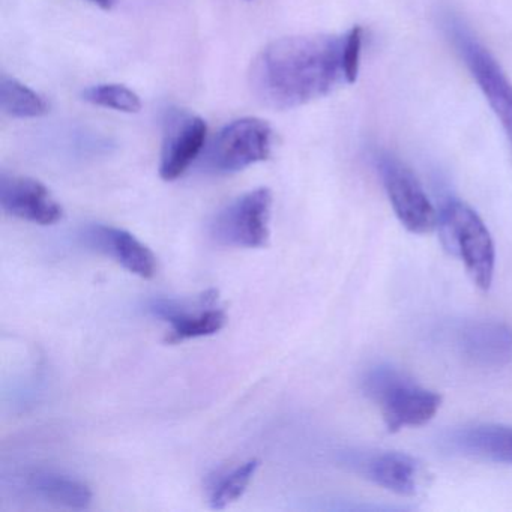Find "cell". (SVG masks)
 <instances>
[{
    "label": "cell",
    "mask_w": 512,
    "mask_h": 512,
    "mask_svg": "<svg viewBox=\"0 0 512 512\" xmlns=\"http://www.w3.org/2000/svg\"><path fill=\"white\" fill-rule=\"evenodd\" d=\"M442 28L449 43L463 61L488 106L502 125L503 133L512 146V83L490 50L476 37L461 17L454 13L442 16Z\"/></svg>",
    "instance_id": "obj_3"
},
{
    "label": "cell",
    "mask_w": 512,
    "mask_h": 512,
    "mask_svg": "<svg viewBox=\"0 0 512 512\" xmlns=\"http://www.w3.org/2000/svg\"><path fill=\"white\" fill-rule=\"evenodd\" d=\"M271 208L272 193L269 188H257L245 193L218 212L211 226L212 238L224 247H266Z\"/></svg>",
    "instance_id": "obj_7"
},
{
    "label": "cell",
    "mask_w": 512,
    "mask_h": 512,
    "mask_svg": "<svg viewBox=\"0 0 512 512\" xmlns=\"http://www.w3.org/2000/svg\"><path fill=\"white\" fill-rule=\"evenodd\" d=\"M445 445L466 457L512 466V427L506 425L482 424L460 428L445 437Z\"/></svg>",
    "instance_id": "obj_14"
},
{
    "label": "cell",
    "mask_w": 512,
    "mask_h": 512,
    "mask_svg": "<svg viewBox=\"0 0 512 512\" xmlns=\"http://www.w3.org/2000/svg\"><path fill=\"white\" fill-rule=\"evenodd\" d=\"M92 4L100 7L101 10L110 11L113 7H115L116 0H89Z\"/></svg>",
    "instance_id": "obj_19"
},
{
    "label": "cell",
    "mask_w": 512,
    "mask_h": 512,
    "mask_svg": "<svg viewBox=\"0 0 512 512\" xmlns=\"http://www.w3.org/2000/svg\"><path fill=\"white\" fill-rule=\"evenodd\" d=\"M0 206L11 217L40 226H52L64 217V209L56 202L46 185L28 176H0Z\"/></svg>",
    "instance_id": "obj_10"
},
{
    "label": "cell",
    "mask_w": 512,
    "mask_h": 512,
    "mask_svg": "<svg viewBox=\"0 0 512 512\" xmlns=\"http://www.w3.org/2000/svg\"><path fill=\"white\" fill-rule=\"evenodd\" d=\"M437 229L446 250L463 263L473 284L487 292L493 284L496 248L475 209L458 199L446 200L439 211Z\"/></svg>",
    "instance_id": "obj_2"
},
{
    "label": "cell",
    "mask_w": 512,
    "mask_h": 512,
    "mask_svg": "<svg viewBox=\"0 0 512 512\" xmlns=\"http://www.w3.org/2000/svg\"><path fill=\"white\" fill-rule=\"evenodd\" d=\"M29 490L38 497L70 509H86L92 503V491L85 482L61 473L37 470L28 478Z\"/></svg>",
    "instance_id": "obj_15"
},
{
    "label": "cell",
    "mask_w": 512,
    "mask_h": 512,
    "mask_svg": "<svg viewBox=\"0 0 512 512\" xmlns=\"http://www.w3.org/2000/svg\"><path fill=\"white\" fill-rule=\"evenodd\" d=\"M364 391L380 407L383 422L391 433L422 427L442 406V397L437 392L416 385L391 367L371 370L365 377Z\"/></svg>",
    "instance_id": "obj_4"
},
{
    "label": "cell",
    "mask_w": 512,
    "mask_h": 512,
    "mask_svg": "<svg viewBox=\"0 0 512 512\" xmlns=\"http://www.w3.org/2000/svg\"><path fill=\"white\" fill-rule=\"evenodd\" d=\"M259 466V460H250L217 478L215 484L212 485L211 497H209L211 508L224 509L241 499L247 491L248 485L253 481Z\"/></svg>",
    "instance_id": "obj_17"
},
{
    "label": "cell",
    "mask_w": 512,
    "mask_h": 512,
    "mask_svg": "<svg viewBox=\"0 0 512 512\" xmlns=\"http://www.w3.org/2000/svg\"><path fill=\"white\" fill-rule=\"evenodd\" d=\"M356 466L370 481L400 496L418 493L424 481V467L403 452H382L362 458Z\"/></svg>",
    "instance_id": "obj_13"
},
{
    "label": "cell",
    "mask_w": 512,
    "mask_h": 512,
    "mask_svg": "<svg viewBox=\"0 0 512 512\" xmlns=\"http://www.w3.org/2000/svg\"><path fill=\"white\" fill-rule=\"evenodd\" d=\"M458 347L478 367H506L512 364V328L497 320L466 323L458 332Z\"/></svg>",
    "instance_id": "obj_11"
},
{
    "label": "cell",
    "mask_w": 512,
    "mask_h": 512,
    "mask_svg": "<svg viewBox=\"0 0 512 512\" xmlns=\"http://www.w3.org/2000/svg\"><path fill=\"white\" fill-rule=\"evenodd\" d=\"M82 98L86 103L98 107L116 110L122 113H139L142 110V101L136 92L124 85H95L82 92Z\"/></svg>",
    "instance_id": "obj_18"
},
{
    "label": "cell",
    "mask_w": 512,
    "mask_h": 512,
    "mask_svg": "<svg viewBox=\"0 0 512 512\" xmlns=\"http://www.w3.org/2000/svg\"><path fill=\"white\" fill-rule=\"evenodd\" d=\"M92 247L115 259L137 277L154 278L157 274V257L149 247L128 230L110 226H94L86 233Z\"/></svg>",
    "instance_id": "obj_12"
},
{
    "label": "cell",
    "mask_w": 512,
    "mask_h": 512,
    "mask_svg": "<svg viewBox=\"0 0 512 512\" xmlns=\"http://www.w3.org/2000/svg\"><path fill=\"white\" fill-rule=\"evenodd\" d=\"M217 304V290H208L194 302L158 299L152 302L149 310L172 326L166 338L167 343L178 344L194 338L209 337L226 326V311Z\"/></svg>",
    "instance_id": "obj_8"
},
{
    "label": "cell",
    "mask_w": 512,
    "mask_h": 512,
    "mask_svg": "<svg viewBox=\"0 0 512 512\" xmlns=\"http://www.w3.org/2000/svg\"><path fill=\"white\" fill-rule=\"evenodd\" d=\"M272 139V128L263 119H236L217 134L206 164L218 175L242 172L271 157Z\"/></svg>",
    "instance_id": "obj_6"
},
{
    "label": "cell",
    "mask_w": 512,
    "mask_h": 512,
    "mask_svg": "<svg viewBox=\"0 0 512 512\" xmlns=\"http://www.w3.org/2000/svg\"><path fill=\"white\" fill-rule=\"evenodd\" d=\"M208 125L200 116L175 112L169 116L161 149L160 176L173 182L181 178L205 148Z\"/></svg>",
    "instance_id": "obj_9"
},
{
    "label": "cell",
    "mask_w": 512,
    "mask_h": 512,
    "mask_svg": "<svg viewBox=\"0 0 512 512\" xmlns=\"http://www.w3.org/2000/svg\"><path fill=\"white\" fill-rule=\"evenodd\" d=\"M374 163L401 226L415 235H427L436 230L439 211L412 169L388 151H377Z\"/></svg>",
    "instance_id": "obj_5"
},
{
    "label": "cell",
    "mask_w": 512,
    "mask_h": 512,
    "mask_svg": "<svg viewBox=\"0 0 512 512\" xmlns=\"http://www.w3.org/2000/svg\"><path fill=\"white\" fill-rule=\"evenodd\" d=\"M364 34L353 26L344 35L310 34L268 44L251 64V92L272 110L313 103L358 79Z\"/></svg>",
    "instance_id": "obj_1"
},
{
    "label": "cell",
    "mask_w": 512,
    "mask_h": 512,
    "mask_svg": "<svg viewBox=\"0 0 512 512\" xmlns=\"http://www.w3.org/2000/svg\"><path fill=\"white\" fill-rule=\"evenodd\" d=\"M247 2H251V0H247Z\"/></svg>",
    "instance_id": "obj_20"
},
{
    "label": "cell",
    "mask_w": 512,
    "mask_h": 512,
    "mask_svg": "<svg viewBox=\"0 0 512 512\" xmlns=\"http://www.w3.org/2000/svg\"><path fill=\"white\" fill-rule=\"evenodd\" d=\"M0 107L11 118L34 119L47 115L49 103L43 95L13 77L0 80Z\"/></svg>",
    "instance_id": "obj_16"
}]
</instances>
